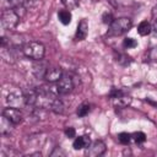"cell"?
Segmentation results:
<instances>
[{
	"label": "cell",
	"mask_w": 157,
	"mask_h": 157,
	"mask_svg": "<svg viewBox=\"0 0 157 157\" xmlns=\"http://www.w3.org/2000/svg\"><path fill=\"white\" fill-rule=\"evenodd\" d=\"M22 52L29 59L42 60L44 58V54H45V48H44V45L42 43L32 40V42H28V43H26L23 45Z\"/></svg>",
	"instance_id": "obj_1"
},
{
	"label": "cell",
	"mask_w": 157,
	"mask_h": 157,
	"mask_svg": "<svg viewBox=\"0 0 157 157\" xmlns=\"http://www.w3.org/2000/svg\"><path fill=\"white\" fill-rule=\"evenodd\" d=\"M132 26V22L130 18L128 17H119L113 20V22L109 26V31L108 34L109 36H121L124 33H126Z\"/></svg>",
	"instance_id": "obj_2"
},
{
	"label": "cell",
	"mask_w": 157,
	"mask_h": 157,
	"mask_svg": "<svg viewBox=\"0 0 157 157\" xmlns=\"http://www.w3.org/2000/svg\"><path fill=\"white\" fill-rule=\"evenodd\" d=\"M20 18L21 16L15 11V9H7L1 13V25L5 29H15Z\"/></svg>",
	"instance_id": "obj_3"
},
{
	"label": "cell",
	"mask_w": 157,
	"mask_h": 157,
	"mask_svg": "<svg viewBox=\"0 0 157 157\" xmlns=\"http://www.w3.org/2000/svg\"><path fill=\"white\" fill-rule=\"evenodd\" d=\"M110 97H112L113 105L115 108H125L131 103V97L124 94L123 91L120 90H113L110 93Z\"/></svg>",
	"instance_id": "obj_4"
},
{
	"label": "cell",
	"mask_w": 157,
	"mask_h": 157,
	"mask_svg": "<svg viewBox=\"0 0 157 157\" xmlns=\"http://www.w3.org/2000/svg\"><path fill=\"white\" fill-rule=\"evenodd\" d=\"M74 78L70 76V75H66L64 74L61 76V78L56 83V92L59 94H67L72 91L74 88Z\"/></svg>",
	"instance_id": "obj_5"
},
{
	"label": "cell",
	"mask_w": 157,
	"mask_h": 157,
	"mask_svg": "<svg viewBox=\"0 0 157 157\" xmlns=\"http://www.w3.org/2000/svg\"><path fill=\"white\" fill-rule=\"evenodd\" d=\"M105 144L101 140H96L90 144V146L86 148V156L88 157H98L102 156L105 152Z\"/></svg>",
	"instance_id": "obj_6"
},
{
	"label": "cell",
	"mask_w": 157,
	"mask_h": 157,
	"mask_svg": "<svg viewBox=\"0 0 157 157\" xmlns=\"http://www.w3.org/2000/svg\"><path fill=\"white\" fill-rule=\"evenodd\" d=\"M2 115L9 119L13 125H17L22 121V113L18 108H15V107H9V108H5L2 110Z\"/></svg>",
	"instance_id": "obj_7"
},
{
	"label": "cell",
	"mask_w": 157,
	"mask_h": 157,
	"mask_svg": "<svg viewBox=\"0 0 157 157\" xmlns=\"http://www.w3.org/2000/svg\"><path fill=\"white\" fill-rule=\"evenodd\" d=\"M7 103L10 104V107H15V108H20L22 105L26 104V98L25 94H22L18 91H13L11 93H9L7 98H6Z\"/></svg>",
	"instance_id": "obj_8"
},
{
	"label": "cell",
	"mask_w": 157,
	"mask_h": 157,
	"mask_svg": "<svg viewBox=\"0 0 157 157\" xmlns=\"http://www.w3.org/2000/svg\"><path fill=\"white\" fill-rule=\"evenodd\" d=\"M63 75L64 74H63L60 67H58V66H48L47 71H45V75H44V78L48 82H58L61 78Z\"/></svg>",
	"instance_id": "obj_9"
},
{
	"label": "cell",
	"mask_w": 157,
	"mask_h": 157,
	"mask_svg": "<svg viewBox=\"0 0 157 157\" xmlns=\"http://www.w3.org/2000/svg\"><path fill=\"white\" fill-rule=\"evenodd\" d=\"M87 33H88V22L83 18V20L80 21V23L77 26L76 34H75L76 40H83V39H86Z\"/></svg>",
	"instance_id": "obj_10"
},
{
	"label": "cell",
	"mask_w": 157,
	"mask_h": 157,
	"mask_svg": "<svg viewBox=\"0 0 157 157\" xmlns=\"http://www.w3.org/2000/svg\"><path fill=\"white\" fill-rule=\"evenodd\" d=\"M91 144V140L88 136L86 135H82V136H78L74 140V144H72V147L75 150H82V148H87Z\"/></svg>",
	"instance_id": "obj_11"
},
{
	"label": "cell",
	"mask_w": 157,
	"mask_h": 157,
	"mask_svg": "<svg viewBox=\"0 0 157 157\" xmlns=\"http://www.w3.org/2000/svg\"><path fill=\"white\" fill-rule=\"evenodd\" d=\"M151 31H152V26L147 21H142L137 27V32L140 36H147L151 33Z\"/></svg>",
	"instance_id": "obj_12"
},
{
	"label": "cell",
	"mask_w": 157,
	"mask_h": 157,
	"mask_svg": "<svg viewBox=\"0 0 157 157\" xmlns=\"http://www.w3.org/2000/svg\"><path fill=\"white\" fill-rule=\"evenodd\" d=\"M58 17L63 25H69L71 22V13L69 10H61L58 12Z\"/></svg>",
	"instance_id": "obj_13"
},
{
	"label": "cell",
	"mask_w": 157,
	"mask_h": 157,
	"mask_svg": "<svg viewBox=\"0 0 157 157\" xmlns=\"http://www.w3.org/2000/svg\"><path fill=\"white\" fill-rule=\"evenodd\" d=\"M12 123L9 120V119H6L4 115H2V119H1V134L2 135H6V134H9L10 131H11V129H12Z\"/></svg>",
	"instance_id": "obj_14"
},
{
	"label": "cell",
	"mask_w": 157,
	"mask_h": 157,
	"mask_svg": "<svg viewBox=\"0 0 157 157\" xmlns=\"http://www.w3.org/2000/svg\"><path fill=\"white\" fill-rule=\"evenodd\" d=\"M88 112H90V104H87V103H82L81 105H78L76 113H77L78 117H86V115L88 114Z\"/></svg>",
	"instance_id": "obj_15"
},
{
	"label": "cell",
	"mask_w": 157,
	"mask_h": 157,
	"mask_svg": "<svg viewBox=\"0 0 157 157\" xmlns=\"http://www.w3.org/2000/svg\"><path fill=\"white\" fill-rule=\"evenodd\" d=\"M132 140L136 142V144H144L146 141V135L142 132V131H137V132H134L131 135Z\"/></svg>",
	"instance_id": "obj_16"
},
{
	"label": "cell",
	"mask_w": 157,
	"mask_h": 157,
	"mask_svg": "<svg viewBox=\"0 0 157 157\" xmlns=\"http://www.w3.org/2000/svg\"><path fill=\"white\" fill-rule=\"evenodd\" d=\"M131 135L130 134H128V132H120V134H118V140H119V142L120 144H123V145H128L130 141H131Z\"/></svg>",
	"instance_id": "obj_17"
},
{
	"label": "cell",
	"mask_w": 157,
	"mask_h": 157,
	"mask_svg": "<svg viewBox=\"0 0 157 157\" xmlns=\"http://www.w3.org/2000/svg\"><path fill=\"white\" fill-rule=\"evenodd\" d=\"M50 110H53L54 113H63V110H64V104H63V102H61L59 98H56Z\"/></svg>",
	"instance_id": "obj_18"
},
{
	"label": "cell",
	"mask_w": 157,
	"mask_h": 157,
	"mask_svg": "<svg viewBox=\"0 0 157 157\" xmlns=\"http://www.w3.org/2000/svg\"><path fill=\"white\" fill-rule=\"evenodd\" d=\"M147 59L148 61H152V63H157V45L152 47L148 53H147Z\"/></svg>",
	"instance_id": "obj_19"
},
{
	"label": "cell",
	"mask_w": 157,
	"mask_h": 157,
	"mask_svg": "<svg viewBox=\"0 0 157 157\" xmlns=\"http://www.w3.org/2000/svg\"><path fill=\"white\" fill-rule=\"evenodd\" d=\"M61 2L67 10H74L78 6V0H61Z\"/></svg>",
	"instance_id": "obj_20"
},
{
	"label": "cell",
	"mask_w": 157,
	"mask_h": 157,
	"mask_svg": "<svg viewBox=\"0 0 157 157\" xmlns=\"http://www.w3.org/2000/svg\"><path fill=\"white\" fill-rule=\"evenodd\" d=\"M136 45H137V43H136V40H135V39H132V38H125V39L123 40V47H124L125 49L135 48Z\"/></svg>",
	"instance_id": "obj_21"
},
{
	"label": "cell",
	"mask_w": 157,
	"mask_h": 157,
	"mask_svg": "<svg viewBox=\"0 0 157 157\" xmlns=\"http://www.w3.org/2000/svg\"><path fill=\"white\" fill-rule=\"evenodd\" d=\"M40 2V0H23V5L26 9H31V7H36L38 6Z\"/></svg>",
	"instance_id": "obj_22"
},
{
	"label": "cell",
	"mask_w": 157,
	"mask_h": 157,
	"mask_svg": "<svg viewBox=\"0 0 157 157\" xmlns=\"http://www.w3.org/2000/svg\"><path fill=\"white\" fill-rule=\"evenodd\" d=\"M102 20H103V23H105V25H110V23L113 22V16H112L110 12H104Z\"/></svg>",
	"instance_id": "obj_23"
},
{
	"label": "cell",
	"mask_w": 157,
	"mask_h": 157,
	"mask_svg": "<svg viewBox=\"0 0 157 157\" xmlns=\"http://www.w3.org/2000/svg\"><path fill=\"white\" fill-rule=\"evenodd\" d=\"M65 135H66L67 137H75V135H76V130H75L74 128L69 126V128L65 129Z\"/></svg>",
	"instance_id": "obj_24"
},
{
	"label": "cell",
	"mask_w": 157,
	"mask_h": 157,
	"mask_svg": "<svg viewBox=\"0 0 157 157\" xmlns=\"http://www.w3.org/2000/svg\"><path fill=\"white\" fill-rule=\"evenodd\" d=\"M152 18L157 20V5L153 6V9H152Z\"/></svg>",
	"instance_id": "obj_25"
},
{
	"label": "cell",
	"mask_w": 157,
	"mask_h": 157,
	"mask_svg": "<svg viewBox=\"0 0 157 157\" xmlns=\"http://www.w3.org/2000/svg\"><path fill=\"white\" fill-rule=\"evenodd\" d=\"M152 29H155L157 32V20H153V25H152Z\"/></svg>",
	"instance_id": "obj_26"
}]
</instances>
